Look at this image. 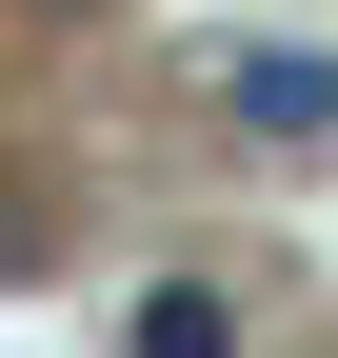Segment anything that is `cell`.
Here are the masks:
<instances>
[{
	"mask_svg": "<svg viewBox=\"0 0 338 358\" xmlns=\"http://www.w3.org/2000/svg\"><path fill=\"white\" fill-rule=\"evenodd\" d=\"M219 140L318 159V140H338V40H219Z\"/></svg>",
	"mask_w": 338,
	"mask_h": 358,
	"instance_id": "obj_1",
	"label": "cell"
},
{
	"mask_svg": "<svg viewBox=\"0 0 338 358\" xmlns=\"http://www.w3.org/2000/svg\"><path fill=\"white\" fill-rule=\"evenodd\" d=\"M119 358H239V299H219V279H140Z\"/></svg>",
	"mask_w": 338,
	"mask_h": 358,
	"instance_id": "obj_2",
	"label": "cell"
}]
</instances>
